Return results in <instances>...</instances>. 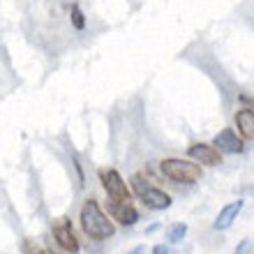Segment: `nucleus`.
Instances as JSON below:
<instances>
[{"mask_svg":"<svg viewBox=\"0 0 254 254\" xmlns=\"http://www.w3.org/2000/svg\"><path fill=\"white\" fill-rule=\"evenodd\" d=\"M79 222H81L83 234H86L88 238H93V241H109V238H114V234H116L114 220L102 210L97 199H86L81 203Z\"/></svg>","mask_w":254,"mask_h":254,"instance_id":"nucleus-1","label":"nucleus"},{"mask_svg":"<svg viewBox=\"0 0 254 254\" xmlns=\"http://www.w3.org/2000/svg\"><path fill=\"white\" fill-rule=\"evenodd\" d=\"M129 190H132V194L148 210H167V208H171V203H174L171 196H169L164 190L153 185L146 176H141V174H134L132 178H129Z\"/></svg>","mask_w":254,"mask_h":254,"instance_id":"nucleus-2","label":"nucleus"},{"mask_svg":"<svg viewBox=\"0 0 254 254\" xmlns=\"http://www.w3.org/2000/svg\"><path fill=\"white\" fill-rule=\"evenodd\" d=\"M160 171L164 178L178 185H194L203 178V167L192 160H181V157H167L160 162Z\"/></svg>","mask_w":254,"mask_h":254,"instance_id":"nucleus-3","label":"nucleus"},{"mask_svg":"<svg viewBox=\"0 0 254 254\" xmlns=\"http://www.w3.org/2000/svg\"><path fill=\"white\" fill-rule=\"evenodd\" d=\"M97 176H100V183L102 188H104V192H107L109 199H118V201H132V190H129V185L125 183V178H123L116 169H100L97 171Z\"/></svg>","mask_w":254,"mask_h":254,"instance_id":"nucleus-4","label":"nucleus"},{"mask_svg":"<svg viewBox=\"0 0 254 254\" xmlns=\"http://www.w3.org/2000/svg\"><path fill=\"white\" fill-rule=\"evenodd\" d=\"M107 213L109 217L121 224V227H134L139 222V210L132 206V201H118V199H107Z\"/></svg>","mask_w":254,"mask_h":254,"instance_id":"nucleus-5","label":"nucleus"},{"mask_svg":"<svg viewBox=\"0 0 254 254\" xmlns=\"http://www.w3.org/2000/svg\"><path fill=\"white\" fill-rule=\"evenodd\" d=\"M188 157L201 167H220L222 164V153L213 143H192L188 148Z\"/></svg>","mask_w":254,"mask_h":254,"instance_id":"nucleus-6","label":"nucleus"},{"mask_svg":"<svg viewBox=\"0 0 254 254\" xmlns=\"http://www.w3.org/2000/svg\"><path fill=\"white\" fill-rule=\"evenodd\" d=\"M213 146L220 150V153H227V155H238L245 150V139L241 134L236 132L234 127H224L220 134H215L213 139Z\"/></svg>","mask_w":254,"mask_h":254,"instance_id":"nucleus-7","label":"nucleus"},{"mask_svg":"<svg viewBox=\"0 0 254 254\" xmlns=\"http://www.w3.org/2000/svg\"><path fill=\"white\" fill-rule=\"evenodd\" d=\"M54 238L65 252H79V248H81L69 217H61V220L54 224Z\"/></svg>","mask_w":254,"mask_h":254,"instance_id":"nucleus-8","label":"nucleus"},{"mask_svg":"<svg viewBox=\"0 0 254 254\" xmlns=\"http://www.w3.org/2000/svg\"><path fill=\"white\" fill-rule=\"evenodd\" d=\"M243 206H245V201L243 199H236V201H229L227 206L220 208V215H217V220L213 222V229L215 231H224V229H229L231 224H234V220L241 215Z\"/></svg>","mask_w":254,"mask_h":254,"instance_id":"nucleus-9","label":"nucleus"},{"mask_svg":"<svg viewBox=\"0 0 254 254\" xmlns=\"http://www.w3.org/2000/svg\"><path fill=\"white\" fill-rule=\"evenodd\" d=\"M234 123L243 139H254V109H248V107L238 109L234 116Z\"/></svg>","mask_w":254,"mask_h":254,"instance_id":"nucleus-10","label":"nucleus"},{"mask_svg":"<svg viewBox=\"0 0 254 254\" xmlns=\"http://www.w3.org/2000/svg\"><path fill=\"white\" fill-rule=\"evenodd\" d=\"M188 236V224L185 222H176V224H171L167 231V238L169 243H174V245H178V243H183V238Z\"/></svg>","mask_w":254,"mask_h":254,"instance_id":"nucleus-11","label":"nucleus"},{"mask_svg":"<svg viewBox=\"0 0 254 254\" xmlns=\"http://www.w3.org/2000/svg\"><path fill=\"white\" fill-rule=\"evenodd\" d=\"M69 21H72L74 30H83V28H86V16H83V12H81L79 5L69 7Z\"/></svg>","mask_w":254,"mask_h":254,"instance_id":"nucleus-12","label":"nucleus"},{"mask_svg":"<svg viewBox=\"0 0 254 254\" xmlns=\"http://www.w3.org/2000/svg\"><path fill=\"white\" fill-rule=\"evenodd\" d=\"M23 252L26 254H56V252H51V250L37 248V245H33L30 241H23Z\"/></svg>","mask_w":254,"mask_h":254,"instance_id":"nucleus-13","label":"nucleus"},{"mask_svg":"<svg viewBox=\"0 0 254 254\" xmlns=\"http://www.w3.org/2000/svg\"><path fill=\"white\" fill-rule=\"evenodd\" d=\"M153 254H174L169 245H155L153 248Z\"/></svg>","mask_w":254,"mask_h":254,"instance_id":"nucleus-14","label":"nucleus"},{"mask_svg":"<svg viewBox=\"0 0 254 254\" xmlns=\"http://www.w3.org/2000/svg\"><path fill=\"white\" fill-rule=\"evenodd\" d=\"M236 254H250V241H243L238 248H236Z\"/></svg>","mask_w":254,"mask_h":254,"instance_id":"nucleus-15","label":"nucleus"},{"mask_svg":"<svg viewBox=\"0 0 254 254\" xmlns=\"http://www.w3.org/2000/svg\"><path fill=\"white\" fill-rule=\"evenodd\" d=\"M241 102H243V104H245L248 109H254V100H252V97H248V95H243Z\"/></svg>","mask_w":254,"mask_h":254,"instance_id":"nucleus-16","label":"nucleus"},{"mask_svg":"<svg viewBox=\"0 0 254 254\" xmlns=\"http://www.w3.org/2000/svg\"><path fill=\"white\" fill-rule=\"evenodd\" d=\"M127 254H143V248H134L132 252H127Z\"/></svg>","mask_w":254,"mask_h":254,"instance_id":"nucleus-17","label":"nucleus"},{"mask_svg":"<svg viewBox=\"0 0 254 254\" xmlns=\"http://www.w3.org/2000/svg\"><path fill=\"white\" fill-rule=\"evenodd\" d=\"M65 254H79V252H65Z\"/></svg>","mask_w":254,"mask_h":254,"instance_id":"nucleus-18","label":"nucleus"}]
</instances>
